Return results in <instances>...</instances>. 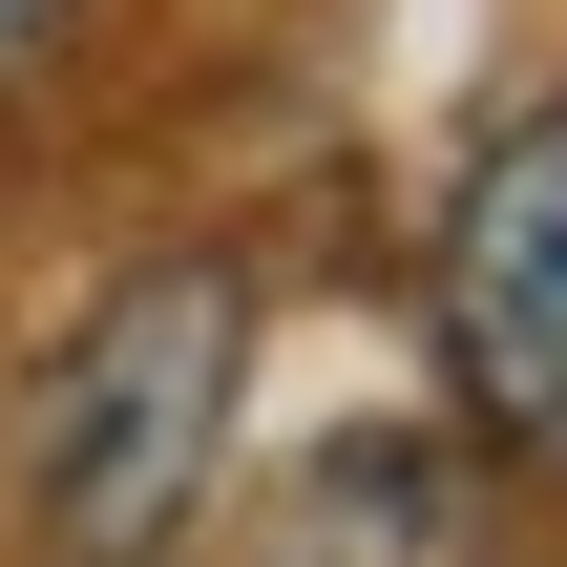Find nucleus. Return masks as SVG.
I'll return each instance as SVG.
<instances>
[{
	"label": "nucleus",
	"mask_w": 567,
	"mask_h": 567,
	"mask_svg": "<svg viewBox=\"0 0 567 567\" xmlns=\"http://www.w3.org/2000/svg\"><path fill=\"white\" fill-rule=\"evenodd\" d=\"M63 21H84V0H0V84H21V63H42Z\"/></svg>",
	"instance_id": "nucleus-4"
},
{
	"label": "nucleus",
	"mask_w": 567,
	"mask_h": 567,
	"mask_svg": "<svg viewBox=\"0 0 567 567\" xmlns=\"http://www.w3.org/2000/svg\"><path fill=\"white\" fill-rule=\"evenodd\" d=\"M421 316H442L463 463L484 484H567V105H505L484 126V168L442 189Z\"/></svg>",
	"instance_id": "nucleus-2"
},
{
	"label": "nucleus",
	"mask_w": 567,
	"mask_h": 567,
	"mask_svg": "<svg viewBox=\"0 0 567 567\" xmlns=\"http://www.w3.org/2000/svg\"><path fill=\"white\" fill-rule=\"evenodd\" d=\"M231 400H252V274L231 252H147L84 295V337L42 358L21 400V526L42 567H168L210 463H231Z\"/></svg>",
	"instance_id": "nucleus-1"
},
{
	"label": "nucleus",
	"mask_w": 567,
	"mask_h": 567,
	"mask_svg": "<svg viewBox=\"0 0 567 567\" xmlns=\"http://www.w3.org/2000/svg\"><path fill=\"white\" fill-rule=\"evenodd\" d=\"M231 567H505V484L442 442V421H337Z\"/></svg>",
	"instance_id": "nucleus-3"
}]
</instances>
